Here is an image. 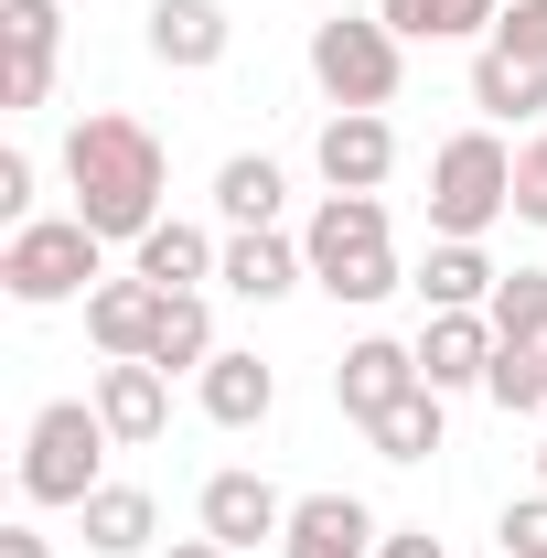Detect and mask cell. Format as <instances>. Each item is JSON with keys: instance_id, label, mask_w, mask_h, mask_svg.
Wrapping results in <instances>:
<instances>
[{"instance_id": "6da1fadb", "label": "cell", "mask_w": 547, "mask_h": 558, "mask_svg": "<svg viewBox=\"0 0 547 558\" xmlns=\"http://www.w3.org/2000/svg\"><path fill=\"white\" fill-rule=\"evenodd\" d=\"M65 215H86L108 247H139L161 226V194H172V150L139 130L130 108H86L65 130Z\"/></svg>"}, {"instance_id": "7a4b0ae2", "label": "cell", "mask_w": 547, "mask_h": 558, "mask_svg": "<svg viewBox=\"0 0 547 558\" xmlns=\"http://www.w3.org/2000/svg\"><path fill=\"white\" fill-rule=\"evenodd\" d=\"M108 269V236L86 226V215H33V226H11V247H0V290L22 301V312H54V301H86Z\"/></svg>"}, {"instance_id": "3957f363", "label": "cell", "mask_w": 547, "mask_h": 558, "mask_svg": "<svg viewBox=\"0 0 547 558\" xmlns=\"http://www.w3.org/2000/svg\"><path fill=\"white\" fill-rule=\"evenodd\" d=\"M108 418L97 398H44L33 429H22V505H86V494L108 484Z\"/></svg>"}, {"instance_id": "277c9868", "label": "cell", "mask_w": 547, "mask_h": 558, "mask_svg": "<svg viewBox=\"0 0 547 558\" xmlns=\"http://www.w3.org/2000/svg\"><path fill=\"white\" fill-rule=\"evenodd\" d=\"M505 215H515V150L494 130H451L429 150V236L483 247V226H505Z\"/></svg>"}, {"instance_id": "5b68a950", "label": "cell", "mask_w": 547, "mask_h": 558, "mask_svg": "<svg viewBox=\"0 0 547 558\" xmlns=\"http://www.w3.org/2000/svg\"><path fill=\"white\" fill-rule=\"evenodd\" d=\"M398 75H409V44H398L376 11L312 22V86H323L333 108H398Z\"/></svg>"}, {"instance_id": "8992f818", "label": "cell", "mask_w": 547, "mask_h": 558, "mask_svg": "<svg viewBox=\"0 0 547 558\" xmlns=\"http://www.w3.org/2000/svg\"><path fill=\"white\" fill-rule=\"evenodd\" d=\"M409 387H429V376H418V344H398V333H354L343 365H333V409L354 418V429H376Z\"/></svg>"}, {"instance_id": "52a82bcc", "label": "cell", "mask_w": 547, "mask_h": 558, "mask_svg": "<svg viewBox=\"0 0 547 558\" xmlns=\"http://www.w3.org/2000/svg\"><path fill=\"white\" fill-rule=\"evenodd\" d=\"M301 258H312V290H333L365 258H387V205L376 194H323V215L301 226Z\"/></svg>"}, {"instance_id": "ba28073f", "label": "cell", "mask_w": 547, "mask_h": 558, "mask_svg": "<svg viewBox=\"0 0 547 558\" xmlns=\"http://www.w3.org/2000/svg\"><path fill=\"white\" fill-rule=\"evenodd\" d=\"M194 515H205V537H215V548H236V558H247V548H279V537H290V494H279L269 473H215Z\"/></svg>"}, {"instance_id": "9c48e42d", "label": "cell", "mask_w": 547, "mask_h": 558, "mask_svg": "<svg viewBox=\"0 0 547 558\" xmlns=\"http://www.w3.org/2000/svg\"><path fill=\"white\" fill-rule=\"evenodd\" d=\"M312 161H323L333 194H376V183L398 172V130H387V108H333L323 140H312Z\"/></svg>"}, {"instance_id": "30bf717a", "label": "cell", "mask_w": 547, "mask_h": 558, "mask_svg": "<svg viewBox=\"0 0 547 558\" xmlns=\"http://www.w3.org/2000/svg\"><path fill=\"white\" fill-rule=\"evenodd\" d=\"M86 398H97V418H108V429H119L130 451H139V440H161V429H172V376H161L150 354H108Z\"/></svg>"}, {"instance_id": "8fae6325", "label": "cell", "mask_w": 547, "mask_h": 558, "mask_svg": "<svg viewBox=\"0 0 547 558\" xmlns=\"http://www.w3.org/2000/svg\"><path fill=\"white\" fill-rule=\"evenodd\" d=\"M150 54L172 75H215L226 65V44H236V22H226V0H150Z\"/></svg>"}, {"instance_id": "7c38bea8", "label": "cell", "mask_w": 547, "mask_h": 558, "mask_svg": "<svg viewBox=\"0 0 547 558\" xmlns=\"http://www.w3.org/2000/svg\"><path fill=\"white\" fill-rule=\"evenodd\" d=\"M494 312H429V333H418V376L440 387V398H462V387H483L494 376Z\"/></svg>"}, {"instance_id": "4fadbf2b", "label": "cell", "mask_w": 547, "mask_h": 558, "mask_svg": "<svg viewBox=\"0 0 547 558\" xmlns=\"http://www.w3.org/2000/svg\"><path fill=\"white\" fill-rule=\"evenodd\" d=\"M376 505H354V494H301L290 505V537H279V558H376Z\"/></svg>"}, {"instance_id": "5bb4252c", "label": "cell", "mask_w": 547, "mask_h": 558, "mask_svg": "<svg viewBox=\"0 0 547 558\" xmlns=\"http://www.w3.org/2000/svg\"><path fill=\"white\" fill-rule=\"evenodd\" d=\"M226 290H236V301H258V312H269V301H290V290H301V279H312V258H301V236H279V226H247V236H226Z\"/></svg>"}, {"instance_id": "9a60e30c", "label": "cell", "mask_w": 547, "mask_h": 558, "mask_svg": "<svg viewBox=\"0 0 547 558\" xmlns=\"http://www.w3.org/2000/svg\"><path fill=\"white\" fill-rule=\"evenodd\" d=\"M161 301H172V290H150V279H97V290H86V344L97 354H150V333H161Z\"/></svg>"}, {"instance_id": "2e32d148", "label": "cell", "mask_w": 547, "mask_h": 558, "mask_svg": "<svg viewBox=\"0 0 547 558\" xmlns=\"http://www.w3.org/2000/svg\"><path fill=\"white\" fill-rule=\"evenodd\" d=\"M130 269L150 279V290H205V279L226 269V247H215L194 215H161V226H150V236L130 247Z\"/></svg>"}, {"instance_id": "e0dca14e", "label": "cell", "mask_w": 547, "mask_h": 558, "mask_svg": "<svg viewBox=\"0 0 547 558\" xmlns=\"http://www.w3.org/2000/svg\"><path fill=\"white\" fill-rule=\"evenodd\" d=\"M494 279H505V269L483 258L473 236H429V258H418L409 290L429 301V312H483V301H494Z\"/></svg>"}, {"instance_id": "ac0fdd59", "label": "cell", "mask_w": 547, "mask_h": 558, "mask_svg": "<svg viewBox=\"0 0 547 558\" xmlns=\"http://www.w3.org/2000/svg\"><path fill=\"white\" fill-rule=\"evenodd\" d=\"M194 398H205V418H215V429H258V418L279 409V376L258 365V354H236V344H226L205 376H194Z\"/></svg>"}, {"instance_id": "d6986e66", "label": "cell", "mask_w": 547, "mask_h": 558, "mask_svg": "<svg viewBox=\"0 0 547 558\" xmlns=\"http://www.w3.org/2000/svg\"><path fill=\"white\" fill-rule=\"evenodd\" d=\"M473 108H483V130H505V119L526 130V119H547V65L483 44V54H473Z\"/></svg>"}, {"instance_id": "ffe728a7", "label": "cell", "mask_w": 547, "mask_h": 558, "mask_svg": "<svg viewBox=\"0 0 547 558\" xmlns=\"http://www.w3.org/2000/svg\"><path fill=\"white\" fill-rule=\"evenodd\" d=\"M75 526H86V548H97V558H139L150 537H161V505H150L139 484H97L86 505H75Z\"/></svg>"}, {"instance_id": "44dd1931", "label": "cell", "mask_w": 547, "mask_h": 558, "mask_svg": "<svg viewBox=\"0 0 547 558\" xmlns=\"http://www.w3.org/2000/svg\"><path fill=\"white\" fill-rule=\"evenodd\" d=\"M279 205H290V172H279L269 150H236L226 172H215V215L247 236V226H279Z\"/></svg>"}, {"instance_id": "7402d4cb", "label": "cell", "mask_w": 547, "mask_h": 558, "mask_svg": "<svg viewBox=\"0 0 547 558\" xmlns=\"http://www.w3.org/2000/svg\"><path fill=\"white\" fill-rule=\"evenodd\" d=\"M215 312H205V290H172V301H161V333H150V365H161V376H205L215 365Z\"/></svg>"}, {"instance_id": "603a6c76", "label": "cell", "mask_w": 547, "mask_h": 558, "mask_svg": "<svg viewBox=\"0 0 547 558\" xmlns=\"http://www.w3.org/2000/svg\"><path fill=\"white\" fill-rule=\"evenodd\" d=\"M365 440H376V462H429V451H440V387H409Z\"/></svg>"}, {"instance_id": "cb8c5ba5", "label": "cell", "mask_w": 547, "mask_h": 558, "mask_svg": "<svg viewBox=\"0 0 547 558\" xmlns=\"http://www.w3.org/2000/svg\"><path fill=\"white\" fill-rule=\"evenodd\" d=\"M483 398L505 418H537L547 409V344H494V376H483Z\"/></svg>"}, {"instance_id": "d4e9b609", "label": "cell", "mask_w": 547, "mask_h": 558, "mask_svg": "<svg viewBox=\"0 0 547 558\" xmlns=\"http://www.w3.org/2000/svg\"><path fill=\"white\" fill-rule=\"evenodd\" d=\"M483 312H494V333H505V344H547V269H505Z\"/></svg>"}, {"instance_id": "484cf974", "label": "cell", "mask_w": 547, "mask_h": 558, "mask_svg": "<svg viewBox=\"0 0 547 558\" xmlns=\"http://www.w3.org/2000/svg\"><path fill=\"white\" fill-rule=\"evenodd\" d=\"M0 33H11V54H54L65 44V11L54 0H0Z\"/></svg>"}, {"instance_id": "4316f807", "label": "cell", "mask_w": 547, "mask_h": 558, "mask_svg": "<svg viewBox=\"0 0 547 558\" xmlns=\"http://www.w3.org/2000/svg\"><path fill=\"white\" fill-rule=\"evenodd\" d=\"M494 44H505V54H526V65H547V0H505Z\"/></svg>"}, {"instance_id": "83f0119b", "label": "cell", "mask_w": 547, "mask_h": 558, "mask_svg": "<svg viewBox=\"0 0 547 558\" xmlns=\"http://www.w3.org/2000/svg\"><path fill=\"white\" fill-rule=\"evenodd\" d=\"M494 537H505V558H547V484L526 494V505H505V526H494Z\"/></svg>"}, {"instance_id": "f1b7e54d", "label": "cell", "mask_w": 547, "mask_h": 558, "mask_svg": "<svg viewBox=\"0 0 547 558\" xmlns=\"http://www.w3.org/2000/svg\"><path fill=\"white\" fill-rule=\"evenodd\" d=\"M54 97V54H11L0 65V108H44Z\"/></svg>"}, {"instance_id": "f546056e", "label": "cell", "mask_w": 547, "mask_h": 558, "mask_svg": "<svg viewBox=\"0 0 547 558\" xmlns=\"http://www.w3.org/2000/svg\"><path fill=\"white\" fill-rule=\"evenodd\" d=\"M515 215H526V226H547V130L515 150Z\"/></svg>"}, {"instance_id": "4dcf8cb0", "label": "cell", "mask_w": 547, "mask_h": 558, "mask_svg": "<svg viewBox=\"0 0 547 558\" xmlns=\"http://www.w3.org/2000/svg\"><path fill=\"white\" fill-rule=\"evenodd\" d=\"M0 226H33V150H0Z\"/></svg>"}, {"instance_id": "1f68e13d", "label": "cell", "mask_w": 547, "mask_h": 558, "mask_svg": "<svg viewBox=\"0 0 547 558\" xmlns=\"http://www.w3.org/2000/svg\"><path fill=\"white\" fill-rule=\"evenodd\" d=\"M376 22H387L398 44H440V0H376Z\"/></svg>"}, {"instance_id": "d6a6232c", "label": "cell", "mask_w": 547, "mask_h": 558, "mask_svg": "<svg viewBox=\"0 0 547 558\" xmlns=\"http://www.w3.org/2000/svg\"><path fill=\"white\" fill-rule=\"evenodd\" d=\"M376 558H451V548H440L429 526H387V537H376Z\"/></svg>"}, {"instance_id": "836d02e7", "label": "cell", "mask_w": 547, "mask_h": 558, "mask_svg": "<svg viewBox=\"0 0 547 558\" xmlns=\"http://www.w3.org/2000/svg\"><path fill=\"white\" fill-rule=\"evenodd\" d=\"M0 558H54V537L44 526H0Z\"/></svg>"}, {"instance_id": "e575fe53", "label": "cell", "mask_w": 547, "mask_h": 558, "mask_svg": "<svg viewBox=\"0 0 547 558\" xmlns=\"http://www.w3.org/2000/svg\"><path fill=\"white\" fill-rule=\"evenodd\" d=\"M161 558H236V548H215V537H172Z\"/></svg>"}, {"instance_id": "d590c367", "label": "cell", "mask_w": 547, "mask_h": 558, "mask_svg": "<svg viewBox=\"0 0 547 558\" xmlns=\"http://www.w3.org/2000/svg\"><path fill=\"white\" fill-rule=\"evenodd\" d=\"M537 484H547V451H537Z\"/></svg>"}]
</instances>
